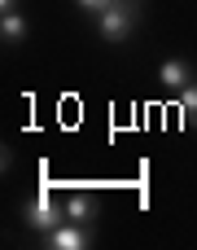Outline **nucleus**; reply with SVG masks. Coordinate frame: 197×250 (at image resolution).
I'll use <instances>...</instances> for the list:
<instances>
[{"label":"nucleus","instance_id":"f257e3e1","mask_svg":"<svg viewBox=\"0 0 197 250\" xmlns=\"http://www.w3.org/2000/svg\"><path fill=\"white\" fill-rule=\"evenodd\" d=\"M140 22V0H114L105 13H97V31L110 40V44H123Z\"/></svg>","mask_w":197,"mask_h":250},{"label":"nucleus","instance_id":"f03ea898","mask_svg":"<svg viewBox=\"0 0 197 250\" xmlns=\"http://www.w3.org/2000/svg\"><path fill=\"white\" fill-rule=\"evenodd\" d=\"M22 220H26L35 233H53L57 224H66V207H57L48 189H39V193H35V198L22 207Z\"/></svg>","mask_w":197,"mask_h":250},{"label":"nucleus","instance_id":"7ed1b4c3","mask_svg":"<svg viewBox=\"0 0 197 250\" xmlns=\"http://www.w3.org/2000/svg\"><path fill=\"white\" fill-rule=\"evenodd\" d=\"M92 242V233L83 229V224H75V220H66V224H57L53 233H44V246L48 250H83Z\"/></svg>","mask_w":197,"mask_h":250},{"label":"nucleus","instance_id":"20e7f679","mask_svg":"<svg viewBox=\"0 0 197 250\" xmlns=\"http://www.w3.org/2000/svg\"><path fill=\"white\" fill-rule=\"evenodd\" d=\"M158 83H162V88H171V92H180L184 83H193V70H189L180 57H171V62H162V70H158Z\"/></svg>","mask_w":197,"mask_h":250},{"label":"nucleus","instance_id":"39448f33","mask_svg":"<svg viewBox=\"0 0 197 250\" xmlns=\"http://www.w3.org/2000/svg\"><path fill=\"white\" fill-rule=\"evenodd\" d=\"M97 198L92 193H70V202H66V220H75V224H92L97 220Z\"/></svg>","mask_w":197,"mask_h":250},{"label":"nucleus","instance_id":"423d86ee","mask_svg":"<svg viewBox=\"0 0 197 250\" xmlns=\"http://www.w3.org/2000/svg\"><path fill=\"white\" fill-rule=\"evenodd\" d=\"M22 35H26L22 13H18V9H13V13H0V40H4V44H18Z\"/></svg>","mask_w":197,"mask_h":250},{"label":"nucleus","instance_id":"0eeeda50","mask_svg":"<svg viewBox=\"0 0 197 250\" xmlns=\"http://www.w3.org/2000/svg\"><path fill=\"white\" fill-rule=\"evenodd\" d=\"M180 114L197 127V83H184V88H180Z\"/></svg>","mask_w":197,"mask_h":250},{"label":"nucleus","instance_id":"6e6552de","mask_svg":"<svg viewBox=\"0 0 197 250\" xmlns=\"http://www.w3.org/2000/svg\"><path fill=\"white\" fill-rule=\"evenodd\" d=\"M75 4H79L83 13H92V18H97V13H105V9H110L114 0H75Z\"/></svg>","mask_w":197,"mask_h":250},{"label":"nucleus","instance_id":"1a4fd4ad","mask_svg":"<svg viewBox=\"0 0 197 250\" xmlns=\"http://www.w3.org/2000/svg\"><path fill=\"white\" fill-rule=\"evenodd\" d=\"M13 4H18V0H0V13H13Z\"/></svg>","mask_w":197,"mask_h":250}]
</instances>
